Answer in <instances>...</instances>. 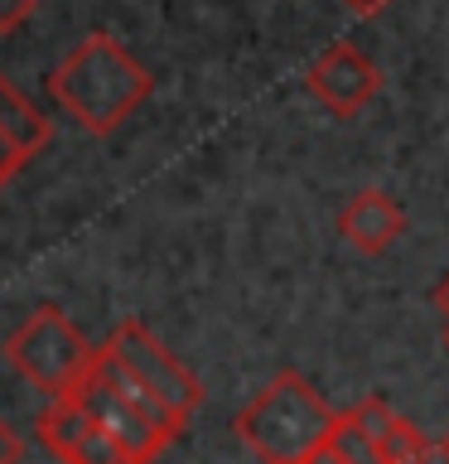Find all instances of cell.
<instances>
[{"instance_id": "obj_17", "label": "cell", "mask_w": 449, "mask_h": 464, "mask_svg": "<svg viewBox=\"0 0 449 464\" xmlns=\"http://www.w3.org/2000/svg\"><path fill=\"white\" fill-rule=\"evenodd\" d=\"M304 464H343V459H339V455H329V450H314V455L304 459Z\"/></svg>"}, {"instance_id": "obj_8", "label": "cell", "mask_w": 449, "mask_h": 464, "mask_svg": "<svg viewBox=\"0 0 449 464\" xmlns=\"http://www.w3.org/2000/svg\"><path fill=\"white\" fill-rule=\"evenodd\" d=\"M53 140V126L10 78H0V188Z\"/></svg>"}, {"instance_id": "obj_7", "label": "cell", "mask_w": 449, "mask_h": 464, "mask_svg": "<svg viewBox=\"0 0 449 464\" xmlns=\"http://www.w3.org/2000/svg\"><path fill=\"white\" fill-rule=\"evenodd\" d=\"M34 435H39V445L63 464H130L121 450L107 440V430H97L68 397L43 406L39 420H34Z\"/></svg>"}, {"instance_id": "obj_15", "label": "cell", "mask_w": 449, "mask_h": 464, "mask_svg": "<svg viewBox=\"0 0 449 464\" xmlns=\"http://www.w3.org/2000/svg\"><path fill=\"white\" fill-rule=\"evenodd\" d=\"M343 5H348V10H353V14H358V20H372V14H382V10L391 5V0H343Z\"/></svg>"}, {"instance_id": "obj_13", "label": "cell", "mask_w": 449, "mask_h": 464, "mask_svg": "<svg viewBox=\"0 0 449 464\" xmlns=\"http://www.w3.org/2000/svg\"><path fill=\"white\" fill-rule=\"evenodd\" d=\"M34 10H39V0H0V34L20 29V24H24Z\"/></svg>"}, {"instance_id": "obj_4", "label": "cell", "mask_w": 449, "mask_h": 464, "mask_svg": "<svg viewBox=\"0 0 449 464\" xmlns=\"http://www.w3.org/2000/svg\"><path fill=\"white\" fill-rule=\"evenodd\" d=\"M101 348H107V353L121 362V368L136 377V382L150 392V397L165 406L174 420H184V426H188V416L203 406V382L169 353L165 343L155 339L150 329L140 324V319H121Z\"/></svg>"}, {"instance_id": "obj_12", "label": "cell", "mask_w": 449, "mask_h": 464, "mask_svg": "<svg viewBox=\"0 0 449 464\" xmlns=\"http://www.w3.org/2000/svg\"><path fill=\"white\" fill-rule=\"evenodd\" d=\"M343 416L353 420V426H358L362 435H368L372 445L382 440V435H387V426H391V420H396V411H391V406H387L382 397H362V401H353V406H348Z\"/></svg>"}, {"instance_id": "obj_6", "label": "cell", "mask_w": 449, "mask_h": 464, "mask_svg": "<svg viewBox=\"0 0 449 464\" xmlns=\"http://www.w3.org/2000/svg\"><path fill=\"white\" fill-rule=\"evenodd\" d=\"M310 92L319 97V107L333 116H358L368 102L382 92V68L372 63L353 44H333L314 58L310 68Z\"/></svg>"}, {"instance_id": "obj_19", "label": "cell", "mask_w": 449, "mask_h": 464, "mask_svg": "<svg viewBox=\"0 0 449 464\" xmlns=\"http://www.w3.org/2000/svg\"><path fill=\"white\" fill-rule=\"evenodd\" d=\"M444 348H449V324H444Z\"/></svg>"}, {"instance_id": "obj_3", "label": "cell", "mask_w": 449, "mask_h": 464, "mask_svg": "<svg viewBox=\"0 0 449 464\" xmlns=\"http://www.w3.org/2000/svg\"><path fill=\"white\" fill-rule=\"evenodd\" d=\"M92 353L97 343H87V334L58 304H39L5 339V362L20 377H29L49 401H63L82 382L87 368H92Z\"/></svg>"}, {"instance_id": "obj_1", "label": "cell", "mask_w": 449, "mask_h": 464, "mask_svg": "<svg viewBox=\"0 0 449 464\" xmlns=\"http://www.w3.org/2000/svg\"><path fill=\"white\" fill-rule=\"evenodd\" d=\"M49 92L58 97V107H63L87 136H111V130L155 92V78L136 53H126L121 39H111L107 29H92V34L53 68Z\"/></svg>"}, {"instance_id": "obj_16", "label": "cell", "mask_w": 449, "mask_h": 464, "mask_svg": "<svg viewBox=\"0 0 449 464\" xmlns=\"http://www.w3.org/2000/svg\"><path fill=\"white\" fill-rule=\"evenodd\" d=\"M435 310H440V314H444V324H449V276H444L440 285H435Z\"/></svg>"}, {"instance_id": "obj_5", "label": "cell", "mask_w": 449, "mask_h": 464, "mask_svg": "<svg viewBox=\"0 0 449 464\" xmlns=\"http://www.w3.org/2000/svg\"><path fill=\"white\" fill-rule=\"evenodd\" d=\"M68 401L78 406V411L92 420L97 430H107V440L121 450V455L130 459V464H155L159 455H165V445H169V435L159 430V426H150L136 406L130 401H121L116 392L107 387V382H97L92 372L82 377L78 387L68 392Z\"/></svg>"}, {"instance_id": "obj_11", "label": "cell", "mask_w": 449, "mask_h": 464, "mask_svg": "<svg viewBox=\"0 0 449 464\" xmlns=\"http://www.w3.org/2000/svg\"><path fill=\"white\" fill-rule=\"evenodd\" d=\"M324 450H329V455H339L343 464H382V459H377V445H372L368 435H362V430H358L343 411L333 416V430H329Z\"/></svg>"}, {"instance_id": "obj_14", "label": "cell", "mask_w": 449, "mask_h": 464, "mask_svg": "<svg viewBox=\"0 0 449 464\" xmlns=\"http://www.w3.org/2000/svg\"><path fill=\"white\" fill-rule=\"evenodd\" d=\"M20 459H24V440L0 420V464H20Z\"/></svg>"}, {"instance_id": "obj_9", "label": "cell", "mask_w": 449, "mask_h": 464, "mask_svg": "<svg viewBox=\"0 0 449 464\" xmlns=\"http://www.w3.org/2000/svg\"><path fill=\"white\" fill-rule=\"evenodd\" d=\"M339 232H343V242L353 246V252L382 256L387 246L406 232V213L396 208L391 194H382V188H358L339 213Z\"/></svg>"}, {"instance_id": "obj_18", "label": "cell", "mask_w": 449, "mask_h": 464, "mask_svg": "<svg viewBox=\"0 0 449 464\" xmlns=\"http://www.w3.org/2000/svg\"><path fill=\"white\" fill-rule=\"evenodd\" d=\"M440 455H444V464H449V435H444V440H440Z\"/></svg>"}, {"instance_id": "obj_2", "label": "cell", "mask_w": 449, "mask_h": 464, "mask_svg": "<svg viewBox=\"0 0 449 464\" xmlns=\"http://www.w3.org/2000/svg\"><path fill=\"white\" fill-rule=\"evenodd\" d=\"M333 416L339 411L300 372H281L232 416V430L261 464H304L324 450Z\"/></svg>"}, {"instance_id": "obj_10", "label": "cell", "mask_w": 449, "mask_h": 464, "mask_svg": "<svg viewBox=\"0 0 449 464\" xmlns=\"http://www.w3.org/2000/svg\"><path fill=\"white\" fill-rule=\"evenodd\" d=\"M377 459H382V464H430L435 445L420 435V426H411L406 416H396L387 426V435L377 440Z\"/></svg>"}]
</instances>
